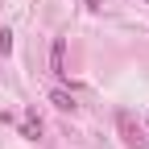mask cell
Here are the masks:
<instances>
[{"label": "cell", "mask_w": 149, "mask_h": 149, "mask_svg": "<svg viewBox=\"0 0 149 149\" xmlns=\"http://www.w3.org/2000/svg\"><path fill=\"white\" fill-rule=\"evenodd\" d=\"M116 128H120V141L128 149H149V137H145V128L137 124L133 112H120V116H116Z\"/></svg>", "instance_id": "obj_1"}, {"label": "cell", "mask_w": 149, "mask_h": 149, "mask_svg": "<svg viewBox=\"0 0 149 149\" xmlns=\"http://www.w3.org/2000/svg\"><path fill=\"white\" fill-rule=\"evenodd\" d=\"M50 70L54 74H66V42L62 37H54V46H50Z\"/></svg>", "instance_id": "obj_2"}, {"label": "cell", "mask_w": 149, "mask_h": 149, "mask_svg": "<svg viewBox=\"0 0 149 149\" xmlns=\"http://www.w3.org/2000/svg\"><path fill=\"white\" fill-rule=\"evenodd\" d=\"M21 137H25V141H37V137H42V120H37V112H33V108L25 112V124H21Z\"/></svg>", "instance_id": "obj_3"}, {"label": "cell", "mask_w": 149, "mask_h": 149, "mask_svg": "<svg viewBox=\"0 0 149 149\" xmlns=\"http://www.w3.org/2000/svg\"><path fill=\"white\" fill-rule=\"evenodd\" d=\"M50 104L58 108V112H74V108H79V104H74V95H70V91H62V87L50 91Z\"/></svg>", "instance_id": "obj_4"}, {"label": "cell", "mask_w": 149, "mask_h": 149, "mask_svg": "<svg viewBox=\"0 0 149 149\" xmlns=\"http://www.w3.org/2000/svg\"><path fill=\"white\" fill-rule=\"evenodd\" d=\"M0 54H13V33L0 29Z\"/></svg>", "instance_id": "obj_5"}]
</instances>
